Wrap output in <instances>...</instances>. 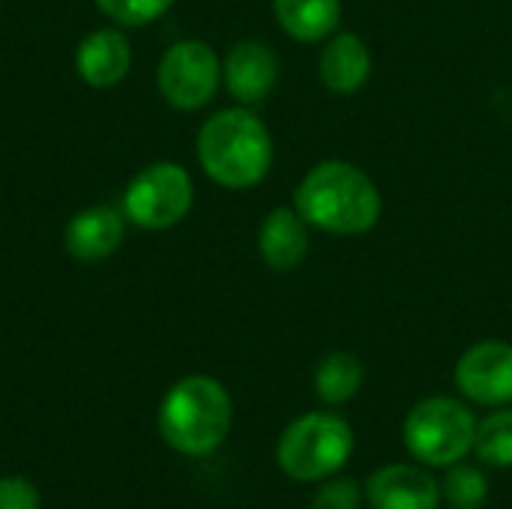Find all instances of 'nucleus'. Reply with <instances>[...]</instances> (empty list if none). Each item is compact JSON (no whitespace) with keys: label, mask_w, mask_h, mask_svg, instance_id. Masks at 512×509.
I'll use <instances>...</instances> for the list:
<instances>
[{"label":"nucleus","mask_w":512,"mask_h":509,"mask_svg":"<svg viewBox=\"0 0 512 509\" xmlns=\"http://www.w3.org/2000/svg\"><path fill=\"white\" fill-rule=\"evenodd\" d=\"M294 210L330 234H366L381 219V192L366 171L351 162L330 159L300 180L294 189Z\"/></svg>","instance_id":"f257e3e1"},{"label":"nucleus","mask_w":512,"mask_h":509,"mask_svg":"<svg viewBox=\"0 0 512 509\" xmlns=\"http://www.w3.org/2000/svg\"><path fill=\"white\" fill-rule=\"evenodd\" d=\"M198 162L225 189L258 186L273 165V138L249 108H225L198 132Z\"/></svg>","instance_id":"f03ea898"},{"label":"nucleus","mask_w":512,"mask_h":509,"mask_svg":"<svg viewBox=\"0 0 512 509\" xmlns=\"http://www.w3.org/2000/svg\"><path fill=\"white\" fill-rule=\"evenodd\" d=\"M231 420V396L210 375L177 381L159 405V435L174 453L189 459L216 453L231 432Z\"/></svg>","instance_id":"7ed1b4c3"},{"label":"nucleus","mask_w":512,"mask_h":509,"mask_svg":"<svg viewBox=\"0 0 512 509\" xmlns=\"http://www.w3.org/2000/svg\"><path fill=\"white\" fill-rule=\"evenodd\" d=\"M354 453V432L345 417L309 411L285 426L276 444V462L288 480L321 483L336 477Z\"/></svg>","instance_id":"20e7f679"},{"label":"nucleus","mask_w":512,"mask_h":509,"mask_svg":"<svg viewBox=\"0 0 512 509\" xmlns=\"http://www.w3.org/2000/svg\"><path fill=\"white\" fill-rule=\"evenodd\" d=\"M477 417L471 408L450 396H429L417 402L402 426L405 450L426 468H450L474 453Z\"/></svg>","instance_id":"39448f33"},{"label":"nucleus","mask_w":512,"mask_h":509,"mask_svg":"<svg viewBox=\"0 0 512 509\" xmlns=\"http://www.w3.org/2000/svg\"><path fill=\"white\" fill-rule=\"evenodd\" d=\"M192 177L177 162H156L132 177L123 192V216L147 231H165L186 219L192 207Z\"/></svg>","instance_id":"423d86ee"},{"label":"nucleus","mask_w":512,"mask_h":509,"mask_svg":"<svg viewBox=\"0 0 512 509\" xmlns=\"http://www.w3.org/2000/svg\"><path fill=\"white\" fill-rule=\"evenodd\" d=\"M219 81H222V63L213 54V48L198 39L171 45L159 60V72H156L159 93L165 96L168 105L180 111L204 108L216 96Z\"/></svg>","instance_id":"0eeeda50"},{"label":"nucleus","mask_w":512,"mask_h":509,"mask_svg":"<svg viewBox=\"0 0 512 509\" xmlns=\"http://www.w3.org/2000/svg\"><path fill=\"white\" fill-rule=\"evenodd\" d=\"M456 387L465 399L486 408L512 405V345L486 339L471 345L456 363Z\"/></svg>","instance_id":"6e6552de"},{"label":"nucleus","mask_w":512,"mask_h":509,"mask_svg":"<svg viewBox=\"0 0 512 509\" xmlns=\"http://www.w3.org/2000/svg\"><path fill=\"white\" fill-rule=\"evenodd\" d=\"M366 501L372 509H438L441 483L420 462H393L366 480Z\"/></svg>","instance_id":"1a4fd4ad"},{"label":"nucleus","mask_w":512,"mask_h":509,"mask_svg":"<svg viewBox=\"0 0 512 509\" xmlns=\"http://www.w3.org/2000/svg\"><path fill=\"white\" fill-rule=\"evenodd\" d=\"M276 75H279V60H276L273 48L258 39L237 42L228 51L225 69H222L228 93L234 99H240L243 105H255V102L267 99V93L276 84Z\"/></svg>","instance_id":"9d476101"},{"label":"nucleus","mask_w":512,"mask_h":509,"mask_svg":"<svg viewBox=\"0 0 512 509\" xmlns=\"http://www.w3.org/2000/svg\"><path fill=\"white\" fill-rule=\"evenodd\" d=\"M126 234V216L114 207H87L66 225V252L84 264L105 261L117 252Z\"/></svg>","instance_id":"9b49d317"},{"label":"nucleus","mask_w":512,"mask_h":509,"mask_svg":"<svg viewBox=\"0 0 512 509\" xmlns=\"http://www.w3.org/2000/svg\"><path fill=\"white\" fill-rule=\"evenodd\" d=\"M132 66L129 39L120 30H93L75 51V69L90 87H114L126 78Z\"/></svg>","instance_id":"f8f14e48"},{"label":"nucleus","mask_w":512,"mask_h":509,"mask_svg":"<svg viewBox=\"0 0 512 509\" xmlns=\"http://www.w3.org/2000/svg\"><path fill=\"white\" fill-rule=\"evenodd\" d=\"M258 249L270 270H279V273L297 270L309 252L306 219L291 207L270 210L258 231Z\"/></svg>","instance_id":"ddd939ff"},{"label":"nucleus","mask_w":512,"mask_h":509,"mask_svg":"<svg viewBox=\"0 0 512 509\" xmlns=\"http://www.w3.org/2000/svg\"><path fill=\"white\" fill-rule=\"evenodd\" d=\"M321 81L333 93H354L369 81L372 72V54L369 45L357 33H339L330 39V45L321 51L318 60Z\"/></svg>","instance_id":"4468645a"},{"label":"nucleus","mask_w":512,"mask_h":509,"mask_svg":"<svg viewBox=\"0 0 512 509\" xmlns=\"http://www.w3.org/2000/svg\"><path fill=\"white\" fill-rule=\"evenodd\" d=\"M282 30L300 42L330 36L342 21V0H273Z\"/></svg>","instance_id":"2eb2a0df"},{"label":"nucleus","mask_w":512,"mask_h":509,"mask_svg":"<svg viewBox=\"0 0 512 509\" xmlns=\"http://www.w3.org/2000/svg\"><path fill=\"white\" fill-rule=\"evenodd\" d=\"M363 378H366V369L357 354L333 351L315 369V393L327 405H345L360 393Z\"/></svg>","instance_id":"dca6fc26"},{"label":"nucleus","mask_w":512,"mask_h":509,"mask_svg":"<svg viewBox=\"0 0 512 509\" xmlns=\"http://www.w3.org/2000/svg\"><path fill=\"white\" fill-rule=\"evenodd\" d=\"M474 453L492 468H512V405L495 408L489 417L477 420Z\"/></svg>","instance_id":"f3484780"},{"label":"nucleus","mask_w":512,"mask_h":509,"mask_svg":"<svg viewBox=\"0 0 512 509\" xmlns=\"http://www.w3.org/2000/svg\"><path fill=\"white\" fill-rule=\"evenodd\" d=\"M441 495L453 509H483L489 501V480L477 465L456 462L441 480Z\"/></svg>","instance_id":"a211bd4d"},{"label":"nucleus","mask_w":512,"mask_h":509,"mask_svg":"<svg viewBox=\"0 0 512 509\" xmlns=\"http://www.w3.org/2000/svg\"><path fill=\"white\" fill-rule=\"evenodd\" d=\"M174 0H96V6L120 27H141L171 9Z\"/></svg>","instance_id":"6ab92c4d"},{"label":"nucleus","mask_w":512,"mask_h":509,"mask_svg":"<svg viewBox=\"0 0 512 509\" xmlns=\"http://www.w3.org/2000/svg\"><path fill=\"white\" fill-rule=\"evenodd\" d=\"M366 492L351 477H327L312 498V509H360Z\"/></svg>","instance_id":"aec40b11"},{"label":"nucleus","mask_w":512,"mask_h":509,"mask_svg":"<svg viewBox=\"0 0 512 509\" xmlns=\"http://www.w3.org/2000/svg\"><path fill=\"white\" fill-rule=\"evenodd\" d=\"M0 509H42L39 489L27 477L0 480Z\"/></svg>","instance_id":"412c9836"},{"label":"nucleus","mask_w":512,"mask_h":509,"mask_svg":"<svg viewBox=\"0 0 512 509\" xmlns=\"http://www.w3.org/2000/svg\"><path fill=\"white\" fill-rule=\"evenodd\" d=\"M309 509H312V507H309Z\"/></svg>","instance_id":"4be33fe9"}]
</instances>
